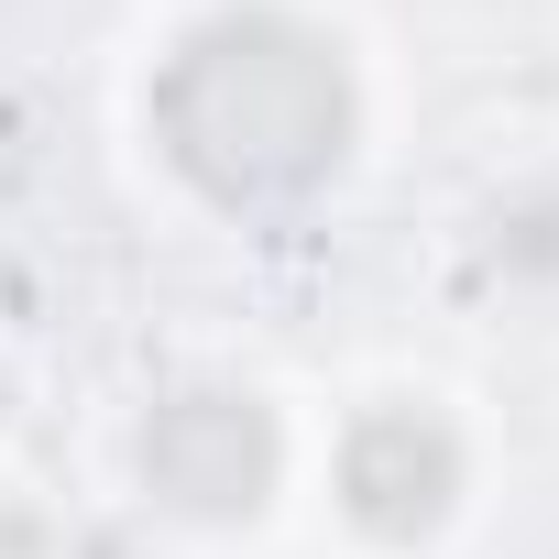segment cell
I'll return each instance as SVG.
<instances>
[{
  "mask_svg": "<svg viewBox=\"0 0 559 559\" xmlns=\"http://www.w3.org/2000/svg\"><path fill=\"white\" fill-rule=\"evenodd\" d=\"M99 132L165 241L319 252L395 198L417 88L373 0H132Z\"/></svg>",
  "mask_w": 559,
  "mask_h": 559,
  "instance_id": "obj_1",
  "label": "cell"
},
{
  "mask_svg": "<svg viewBox=\"0 0 559 559\" xmlns=\"http://www.w3.org/2000/svg\"><path fill=\"white\" fill-rule=\"evenodd\" d=\"M297 461H308V373L252 330L132 341L67 428V483L121 537V559L297 548Z\"/></svg>",
  "mask_w": 559,
  "mask_h": 559,
  "instance_id": "obj_2",
  "label": "cell"
},
{
  "mask_svg": "<svg viewBox=\"0 0 559 559\" xmlns=\"http://www.w3.org/2000/svg\"><path fill=\"white\" fill-rule=\"evenodd\" d=\"M515 493V439L483 373L439 352H352L308 373L297 548L308 559H483Z\"/></svg>",
  "mask_w": 559,
  "mask_h": 559,
  "instance_id": "obj_3",
  "label": "cell"
},
{
  "mask_svg": "<svg viewBox=\"0 0 559 559\" xmlns=\"http://www.w3.org/2000/svg\"><path fill=\"white\" fill-rule=\"evenodd\" d=\"M406 286L450 341L559 362V110H515L428 154Z\"/></svg>",
  "mask_w": 559,
  "mask_h": 559,
  "instance_id": "obj_4",
  "label": "cell"
},
{
  "mask_svg": "<svg viewBox=\"0 0 559 559\" xmlns=\"http://www.w3.org/2000/svg\"><path fill=\"white\" fill-rule=\"evenodd\" d=\"M88 548H121L67 472H34V461H0V559H88Z\"/></svg>",
  "mask_w": 559,
  "mask_h": 559,
  "instance_id": "obj_5",
  "label": "cell"
}]
</instances>
